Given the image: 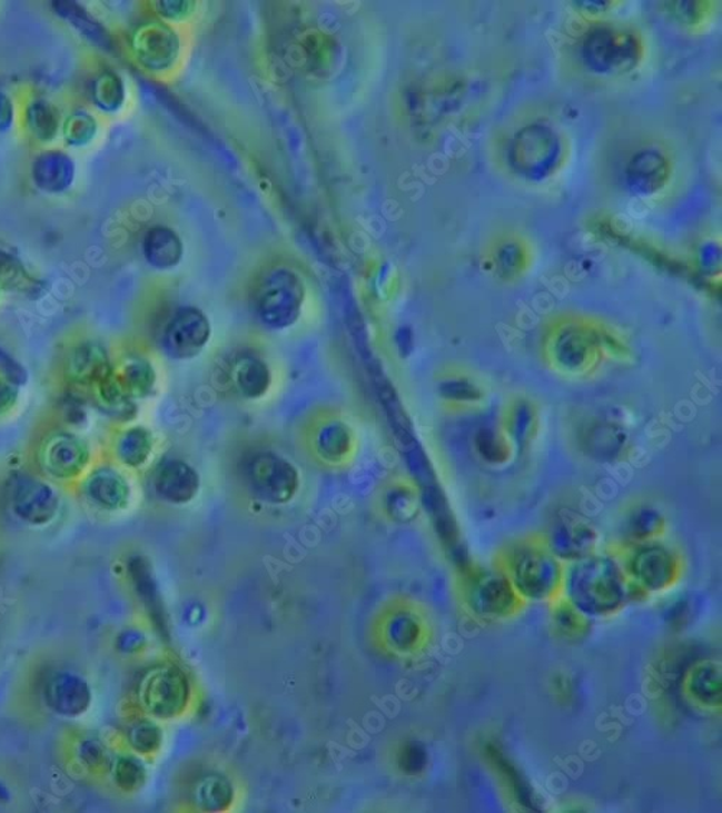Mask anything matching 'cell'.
<instances>
[{
    "label": "cell",
    "mask_w": 722,
    "mask_h": 813,
    "mask_svg": "<svg viewBox=\"0 0 722 813\" xmlns=\"http://www.w3.org/2000/svg\"><path fill=\"white\" fill-rule=\"evenodd\" d=\"M493 566L526 602L551 604L564 593L566 564L552 554L544 534L507 542L494 555Z\"/></svg>",
    "instance_id": "6da1fadb"
},
{
    "label": "cell",
    "mask_w": 722,
    "mask_h": 813,
    "mask_svg": "<svg viewBox=\"0 0 722 813\" xmlns=\"http://www.w3.org/2000/svg\"><path fill=\"white\" fill-rule=\"evenodd\" d=\"M562 595L589 618L617 616L630 603L626 575L609 552L566 564Z\"/></svg>",
    "instance_id": "7a4b0ae2"
},
{
    "label": "cell",
    "mask_w": 722,
    "mask_h": 813,
    "mask_svg": "<svg viewBox=\"0 0 722 813\" xmlns=\"http://www.w3.org/2000/svg\"><path fill=\"white\" fill-rule=\"evenodd\" d=\"M603 330V324L580 316L555 319L542 337V360L566 379H589L605 360Z\"/></svg>",
    "instance_id": "3957f363"
},
{
    "label": "cell",
    "mask_w": 722,
    "mask_h": 813,
    "mask_svg": "<svg viewBox=\"0 0 722 813\" xmlns=\"http://www.w3.org/2000/svg\"><path fill=\"white\" fill-rule=\"evenodd\" d=\"M622 566L629 584L630 602H642L654 594L669 592L685 574L681 551L662 539L639 544H614L609 549Z\"/></svg>",
    "instance_id": "277c9868"
},
{
    "label": "cell",
    "mask_w": 722,
    "mask_h": 813,
    "mask_svg": "<svg viewBox=\"0 0 722 813\" xmlns=\"http://www.w3.org/2000/svg\"><path fill=\"white\" fill-rule=\"evenodd\" d=\"M459 602L469 616L483 623L511 621L526 608L527 602L505 575L469 561L455 569Z\"/></svg>",
    "instance_id": "5b68a950"
},
{
    "label": "cell",
    "mask_w": 722,
    "mask_h": 813,
    "mask_svg": "<svg viewBox=\"0 0 722 813\" xmlns=\"http://www.w3.org/2000/svg\"><path fill=\"white\" fill-rule=\"evenodd\" d=\"M305 301L303 278L288 268L269 270L255 293V311L261 324L285 330L298 321Z\"/></svg>",
    "instance_id": "8992f818"
},
{
    "label": "cell",
    "mask_w": 722,
    "mask_h": 813,
    "mask_svg": "<svg viewBox=\"0 0 722 813\" xmlns=\"http://www.w3.org/2000/svg\"><path fill=\"white\" fill-rule=\"evenodd\" d=\"M564 148L558 133L550 126H526L512 139L508 163L513 171L530 181H544L554 176L562 162Z\"/></svg>",
    "instance_id": "52a82bcc"
},
{
    "label": "cell",
    "mask_w": 722,
    "mask_h": 813,
    "mask_svg": "<svg viewBox=\"0 0 722 813\" xmlns=\"http://www.w3.org/2000/svg\"><path fill=\"white\" fill-rule=\"evenodd\" d=\"M191 688L188 677L171 663L149 667L139 677L137 700L150 717L171 720L186 711Z\"/></svg>",
    "instance_id": "ba28073f"
},
{
    "label": "cell",
    "mask_w": 722,
    "mask_h": 813,
    "mask_svg": "<svg viewBox=\"0 0 722 813\" xmlns=\"http://www.w3.org/2000/svg\"><path fill=\"white\" fill-rule=\"evenodd\" d=\"M583 58L597 75H623L637 66L642 47L632 32L601 27L589 33L583 43Z\"/></svg>",
    "instance_id": "9c48e42d"
},
{
    "label": "cell",
    "mask_w": 722,
    "mask_h": 813,
    "mask_svg": "<svg viewBox=\"0 0 722 813\" xmlns=\"http://www.w3.org/2000/svg\"><path fill=\"white\" fill-rule=\"evenodd\" d=\"M4 493L9 509L22 524L47 526L60 512L61 500L56 488L29 474H13Z\"/></svg>",
    "instance_id": "30bf717a"
},
{
    "label": "cell",
    "mask_w": 722,
    "mask_h": 813,
    "mask_svg": "<svg viewBox=\"0 0 722 813\" xmlns=\"http://www.w3.org/2000/svg\"><path fill=\"white\" fill-rule=\"evenodd\" d=\"M246 478L250 490L261 500L285 505L299 488V473L293 463L275 453H259L249 459Z\"/></svg>",
    "instance_id": "8fae6325"
},
{
    "label": "cell",
    "mask_w": 722,
    "mask_h": 813,
    "mask_svg": "<svg viewBox=\"0 0 722 813\" xmlns=\"http://www.w3.org/2000/svg\"><path fill=\"white\" fill-rule=\"evenodd\" d=\"M211 324L201 309L182 307L174 313L162 331V348L174 360H190L205 350Z\"/></svg>",
    "instance_id": "7c38bea8"
},
{
    "label": "cell",
    "mask_w": 722,
    "mask_h": 813,
    "mask_svg": "<svg viewBox=\"0 0 722 813\" xmlns=\"http://www.w3.org/2000/svg\"><path fill=\"white\" fill-rule=\"evenodd\" d=\"M544 535L552 554L565 564L586 558L597 552V531L575 512L556 513L554 522Z\"/></svg>",
    "instance_id": "4fadbf2b"
},
{
    "label": "cell",
    "mask_w": 722,
    "mask_h": 813,
    "mask_svg": "<svg viewBox=\"0 0 722 813\" xmlns=\"http://www.w3.org/2000/svg\"><path fill=\"white\" fill-rule=\"evenodd\" d=\"M130 48L144 69L162 72L176 65L181 46L178 33L168 23L147 21L133 29Z\"/></svg>",
    "instance_id": "5bb4252c"
},
{
    "label": "cell",
    "mask_w": 722,
    "mask_h": 813,
    "mask_svg": "<svg viewBox=\"0 0 722 813\" xmlns=\"http://www.w3.org/2000/svg\"><path fill=\"white\" fill-rule=\"evenodd\" d=\"M43 705L58 717L77 720L93 704L89 682L76 672L60 670L47 675L41 686Z\"/></svg>",
    "instance_id": "9a60e30c"
},
{
    "label": "cell",
    "mask_w": 722,
    "mask_h": 813,
    "mask_svg": "<svg viewBox=\"0 0 722 813\" xmlns=\"http://www.w3.org/2000/svg\"><path fill=\"white\" fill-rule=\"evenodd\" d=\"M90 459L89 444L70 430H58L42 445L41 466L56 480L69 482L80 477Z\"/></svg>",
    "instance_id": "2e32d148"
},
{
    "label": "cell",
    "mask_w": 722,
    "mask_h": 813,
    "mask_svg": "<svg viewBox=\"0 0 722 813\" xmlns=\"http://www.w3.org/2000/svg\"><path fill=\"white\" fill-rule=\"evenodd\" d=\"M576 447L594 462L617 463L626 458L630 449L627 429L609 419L583 420L575 433Z\"/></svg>",
    "instance_id": "e0dca14e"
},
{
    "label": "cell",
    "mask_w": 722,
    "mask_h": 813,
    "mask_svg": "<svg viewBox=\"0 0 722 813\" xmlns=\"http://www.w3.org/2000/svg\"><path fill=\"white\" fill-rule=\"evenodd\" d=\"M479 756L501 783L508 802L518 810L541 811V800L535 789L496 740H484L479 747Z\"/></svg>",
    "instance_id": "ac0fdd59"
},
{
    "label": "cell",
    "mask_w": 722,
    "mask_h": 813,
    "mask_svg": "<svg viewBox=\"0 0 722 813\" xmlns=\"http://www.w3.org/2000/svg\"><path fill=\"white\" fill-rule=\"evenodd\" d=\"M681 692L686 703L702 713H719L722 706V671L719 662L701 660L683 672Z\"/></svg>",
    "instance_id": "d6986e66"
},
{
    "label": "cell",
    "mask_w": 722,
    "mask_h": 813,
    "mask_svg": "<svg viewBox=\"0 0 722 813\" xmlns=\"http://www.w3.org/2000/svg\"><path fill=\"white\" fill-rule=\"evenodd\" d=\"M516 454H526L541 430V409L530 396L517 395L507 400L501 425Z\"/></svg>",
    "instance_id": "ffe728a7"
},
{
    "label": "cell",
    "mask_w": 722,
    "mask_h": 813,
    "mask_svg": "<svg viewBox=\"0 0 722 813\" xmlns=\"http://www.w3.org/2000/svg\"><path fill=\"white\" fill-rule=\"evenodd\" d=\"M152 483L158 497L171 505H186L200 490L197 469L177 458L164 462L155 472Z\"/></svg>",
    "instance_id": "44dd1931"
},
{
    "label": "cell",
    "mask_w": 722,
    "mask_h": 813,
    "mask_svg": "<svg viewBox=\"0 0 722 813\" xmlns=\"http://www.w3.org/2000/svg\"><path fill=\"white\" fill-rule=\"evenodd\" d=\"M85 496L97 509L120 512L130 500V486L118 469L109 466L96 468L85 483Z\"/></svg>",
    "instance_id": "7402d4cb"
},
{
    "label": "cell",
    "mask_w": 722,
    "mask_h": 813,
    "mask_svg": "<svg viewBox=\"0 0 722 813\" xmlns=\"http://www.w3.org/2000/svg\"><path fill=\"white\" fill-rule=\"evenodd\" d=\"M385 633L390 648L402 655H411L429 642L431 627L418 609L404 607L392 614Z\"/></svg>",
    "instance_id": "603a6c76"
},
{
    "label": "cell",
    "mask_w": 722,
    "mask_h": 813,
    "mask_svg": "<svg viewBox=\"0 0 722 813\" xmlns=\"http://www.w3.org/2000/svg\"><path fill=\"white\" fill-rule=\"evenodd\" d=\"M671 177V163L657 149H643L629 162L626 180L634 192L651 196L662 190Z\"/></svg>",
    "instance_id": "cb8c5ba5"
},
{
    "label": "cell",
    "mask_w": 722,
    "mask_h": 813,
    "mask_svg": "<svg viewBox=\"0 0 722 813\" xmlns=\"http://www.w3.org/2000/svg\"><path fill=\"white\" fill-rule=\"evenodd\" d=\"M439 399L459 413H472L482 408L487 399L486 387L474 373L449 371L438 381Z\"/></svg>",
    "instance_id": "d4e9b609"
},
{
    "label": "cell",
    "mask_w": 722,
    "mask_h": 813,
    "mask_svg": "<svg viewBox=\"0 0 722 813\" xmlns=\"http://www.w3.org/2000/svg\"><path fill=\"white\" fill-rule=\"evenodd\" d=\"M113 369L106 348L91 341L75 348L67 361V375L80 386H97Z\"/></svg>",
    "instance_id": "484cf974"
},
{
    "label": "cell",
    "mask_w": 722,
    "mask_h": 813,
    "mask_svg": "<svg viewBox=\"0 0 722 813\" xmlns=\"http://www.w3.org/2000/svg\"><path fill=\"white\" fill-rule=\"evenodd\" d=\"M76 163L70 155L62 151H46L32 163V180L41 191L60 194L69 190L75 182Z\"/></svg>",
    "instance_id": "4316f807"
},
{
    "label": "cell",
    "mask_w": 722,
    "mask_h": 813,
    "mask_svg": "<svg viewBox=\"0 0 722 813\" xmlns=\"http://www.w3.org/2000/svg\"><path fill=\"white\" fill-rule=\"evenodd\" d=\"M623 544H639L662 539L667 531V520L663 513L647 503H637L626 512L623 520Z\"/></svg>",
    "instance_id": "83f0119b"
},
{
    "label": "cell",
    "mask_w": 722,
    "mask_h": 813,
    "mask_svg": "<svg viewBox=\"0 0 722 813\" xmlns=\"http://www.w3.org/2000/svg\"><path fill=\"white\" fill-rule=\"evenodd\" d=\"M128 574L132 579L135 593L138 594V598L147 609L148 616L152 618L155 628H158L161 633L167 631L161 594H159L158 585L155 583L149 561L144 556H132L128 563Z\"/></svg>",
    "instance_id": "f1b7e54d"
},
{
    "label": "cell",
    "mask_w": 722,
    "mask_h": 813,
    "mask_svg": "<svg viewBox=\"0 0 722 813\" xmlns=\"http://www.w3.org/2000/svg\"><path fill=\"white\" fill-rule=\"evenodd\" d=\"M51 8L57 17L69 22L81 37H85V40L93 43L101 51H113L115 42L111 40L108 29L101 26L93 14L87 12L85 7L70 2V0H56V2H51Z\"/></svg>",
    "instance_id": "f546056e"
},
{
    "label": "cell",
    "mask_w": 722,
    "mask_h": 813,
    "mask_svg": "<svg viewBox=\"0 0 722 813\" xmlns=\"http://www.w3.org/2000/svg\"><path fill=\"white\" fill-rule=\"evenodd\" d=\"M142 250L145 259L155 269L169 270L181 262L184 246L176 231L168 227L157 226L144 237Z\"/></svg>",
    "instance_id": "4dcf8cb0"
},
{
    "label": "cell",
    "mask_w": 722,
    "mask_h": 813,
    "mask_svg": "<svg viewBox=\"0 0 722 813\" xmlns=\"http://www.w3.org/2000/svg\"><path fill=\"white\" fill-rule=\"evenodd\" d=\"M235 384L246 399H260L273 385V371L268 363L256 356H246L235 367Z\"/></svg>",
    "instance_id": "1f68e13d"
},
{
    "label": "cell",
    "mask_w": 722,
    "mask_h": 813,
    "mask_svg": "<svg viewBox=\"0 0 722 813\" xmlns=\"http://www.w3.org/2000/svg\"><path fill=\"white\" fill-rule=\"evenodd\" d=\"M551 624L556 637L568 643L584 641L591 631V618L561 595L551 603Z\"/></svg>",
    "instance_id": "d6a6232c"
},
{
    "label": "cell",
    "mask_w": 722,
    "mask_h": 813,
    "mask_svg": "<svg viewBox=\"0 0 722 813\" xmlns=\"http://www.w3.org/2000/svg\"><path fill=\"white\" fill-rule=\"evenodd\" d=\"M192 801L201 811H226L233 802V786L229 779L217 773L198 779L196 786L192 787Z\"/></svg>",
    "instance_id": "836d02e7"
},
{
    "label": "cell",
    "mask_w": 722,
    "mask_h": 813,
    "mask_svg": "<svg viewBox=\"0 0 722 813\" xmlns=\"http://www.w3.org/2000/svg\"><path fill=\"white\" fill-rule=\"evenodd\" d=\"M154 452V435L148 428L133 427L125 430L116 444V455L123 466L139 468L145 466Z\"/></svg>",
    "instance_id": "e575fe53"
},
{
    "label": "cell",
    "mask_w": 722,
    "mask_h": 813,
    "mask_svg": "<svg viewBox=\"0 0 722 813\" xmlns=\"http://www.w3.org/2000/svg\"><path fill=\"white\" fill-rule=\"evenodd\" d=\"M493 265L498 278L513 282L522 278L531 265L530 251L517 240H506L498 245L493 255Z\"/></svg>",
    "instance_id": "d590c367"
},
{
    "label": "cell",
    "mask_w": 722,
    "mask_h": 813,
    "mask_svg": "<svg viewBox=\"0 0 722 813\" xmlns=\"http://www.w3.org/2000/svg\"><path fill=\"white\" fill-rule=\"evenodd\" d=\"M474 447L484 463L505 466L511 462L515 448L501 427H484L474 437Z\"/></svg>",
    "instance_id": "8d00e7d4"
},
{
    "label": "cell",
    "mask_w": 722,
    "mask_h": 813,
    "mask_svg": "<svg viewBox=\"0 0 722 813\" xmlns=\"http://www.w3.org/2000/svg\"><path fill=\"white\" fill-rule=\"evenodd\" d=\"M90 96L97 109L106 111V113H113L125 103L123 80L115 71H101L91 81Z\"/></svg>",
    "instance_id": "74e56055"
},
{
    "label": "cell",
    "mask_w": 722,
    "mask_h": 813,
    "mask_svg": "<svg viewBox=\"0 0 722 813\" xmlns=\"http://www.w3.org/2000/svg\"><path fill=\"white\" fill-rule=\"evenodd\" d=\"M27 126L32 138L41 143L51 142L60 129V113L47 100H33L27 109Z\"/></svg>",
    "instance_id": "f35d334b"
},
{
    "label": "cell",
    "mask_w": 722,
    "mask_h": 813,
    "mask_svg": "<svg viewBox=\"0 0 722 813\" xmlns=\"http://www.w3.org/2000/svg\"><path fill=\"white\" fill-rule=\"evenodd\" d=\"M353 448V435L346 424L329 423L318 433L317 452L328 463H340Z\"/></svg>",
    "instance_id": "ab89813d"
},
{
    "label": "cell",
    "mask_w": 722,
    "mask_h": 813,
    "mask_svg": "<svg viewBox=\"0 0 722 813\" xmlns=\"http://www.w3.org/2000/svg\"><path fill=\"white\" fill-rule=\"evenodd\" d=\"M118 375L130 399L147 398L152 394L155 381H157V373H155L152 363L140 359V357L126 363Z\"/></svg>",
    "instance_id": "60d3db41"
},
{
    "label": "cell",
    "mask_w": 722,
    "mask_h": 813,
    "mask_svg": "<svg viewBox=\"0 0 722 813\" xmlns=\"http://www.w3.org/2000/svg\"><path fill=\"white\" fill-rule=\"evenodd\" d=\"M387 513L399 524H409L418 516L421 507L419 492L415 487L396 486L386 497Z\"/></svg>",
    "instance_id": "b9f144b4"
},
{
    "label": "cell",
    "mask_w": 722,
    "mask_h": 813,
    "mask_svg": "<svg viewBox=\"0 0 722 813\" xmlns=\"http://www.w3.org/2000/svg\"><path fill=\"white\" fill-rule=\"evenodd\" d=\"M0 284L19 293H40V282L27 272L23 265L14 256L0 250Z\"/></svg>",
    "instance_id": "7bdbcfd3"
},
{
    "label": "cell",
    "mask_w": 722,
    "mask_h": 813,
    "mask_svg": "<svg viewBox=\"0 0 722 813\" xmlns=\"http://www.w3.org/2000/svg\"><path fill=\"white\" fill-rule=\"evenodd\" d=\"M110 772L115 785L123 792H138L147 782V769L133 756L116 759V762L110 764Z\"/></svg>",
    "instance_id": "ee69618b"
},
{
    "label": "cell",
    "mask_w": 722,
    "mask_h": 813,
    "mask_svg": "<svg viewBox=\"0 0 722 813\" xmlns=\"http://www.w3.org/2000/svg\"><path fill=\"white\" fill-rule=\"evenodd\" d=\"M96 133V119L87 111H75L62 126V137L70 147L79 148L89 145L95 139Z\"/></svg>",
    "instance_id": "f6af8a7d"
},
{
    "label": "cell",
    "mask_w": 722,
    "mask_h": 813,
    "mask_svg": "<svg viewBox=\"0 0 722 813\" xmlns=\"http://www.w3.org/2000/svg\"><path fill=\"white\" fill-rule=\"evenodd\" d=\"M128 743L135 753L154 754L162 744L161 730L152 721L140 720L128 731Z\"/></svg>",
    "instance_id": "bcb514c9"
},
{
    "label": "cell",
    "mask_w": 722,
    "mask_h": 813,
    "mask_svg": "<svg viewBox=\"0 0 722 813\" xmlns=\"http://www.w3.org/2000/svg\"><path fill=\"white\" fill-rule=\"evenodd\" d=\"M428 752L423 744L418 742H408L402 745L397 753V766L406 776H419L428 767Z\"/></svg>",
    "instance_id": "7dc6e473"
},
{
    "label": "cell",
    "mask_w": 722,
    "mask_h": 813,
    "mask_svg": "<svg viewBox=\"0 0 722 813\" xmlns=\"http://www.w3.org/2000/svg\"><path fill=\"white\" fill-rule=\"evenodd\" d=\"M77 757L87 771L97 773L105 771L106 767L110 769L108 750L100 740L93 737L81 740L77 747Z\"/></svg>",
    "instance_id": "c3c4849f"
},
{
    "label": "cell",
    "mask_w": 722,
    "mask_h": 813,
    "mask_svg": "<svg viewBox=\"0 0 722 813\" xmlns=\"http://www.w3.org/2000/svg\"><path fill=\"white\" fill-rule=\"evenodd\" d=\"M0 375L3 379L12 381L19 387L26 386L28 381V370L13 356L0 347Z\"/></svg>",
    "instance_id": "681fc988"
},
{
    "label": "cell",
    "mask_w": 722,
    "mask_h": 813,
    "mask_svg": "<svg viewBox=\"0 0 722 813\" xmlns=\"http://www.w3.org/2000/svg\"><path fill=\"white\" fill-rule=\"evenodd\" d=\"M157 11L162 18L169 19V21H182L190 17L196 9V2L191 0H162V2L155 3Z\"/></svg>",
    "instance_id": "f907efd6"
},
{
    "label": "cell",
    "mask_w": 722,
    "mask_h": 813,
    "mask_svg": "<svg viewBox=\"0 0 722 813\" xmlns=\"http://www.w3.org/2000/svg\"><path fill=\"white\" fill-rule=\"evenodd\" d=\"M19 399V386L0 379V416L11 413Z\"/></svg>",
    "instance_id": "816d5d0a"
},
{
    "label": "cell",
    "mask_w": 722,
    "mask_h": 813,
    "mask_svg": "<svg viewBox=\"0 0 722 813\" xmlns=\"http://www.w3.org/2000/svg\"><path fill=\"white\" fill-rule=\"evenodd\" d=\"M145 643V638L142 634L135 631H125L119 634L118 642H116V646H118L119 652L122 653H133L138 652L139 648H142Z\"/></svg>",
    "instance_id": "f5cc1de1"
},
{
    "label": "cell",
    "mask_w": 722,
    "mask_h": 813,
    "mask_svg": "<svg viewBox=\"0 0 722 813\" xmlns=\"http://www.w3.org/2000/svg\"><path fill=\"white\" fill-rule=\"evenodd\" d=\"M13 123V103L3 91H0V132H8Z\"/></svg>",
    "instance_id": "db71d44e"
},
{
    "label": "cell",
    "mask_w": 722,
    "mask_h": 813,
    "mask_svg": "<svg viewBox=\"0 0 722 813\" xmlns=\"http://www.w3.org/2000/svg\"><path fill=\"white\" fill-rule=\"evenodd\" d=\"M395 341L397 348H399L402 357L409 356L411 353L414 351V336H412L409 328H400V330L396 333Z\"/></svg>",
    "instance_id": "11a10c76"
},
{
    "label": "cell",
    "mask_w": 722,
    "mask_h": 813,
    "mask_svg": "<svg viewBox=\"0 0 722 813\" xmlns=\"http://www.w3.org/2000/svg\"><path fill=\"white\" fill-rule=\"evenodd\" d=\"M9 800H11V793H9L7 786L0 782V801L8 802Z\"/></svg>",
    "instance_id": "9f6ffc18"
}]
</instances>
